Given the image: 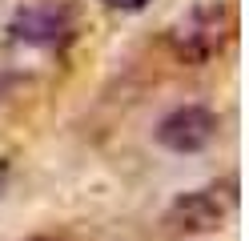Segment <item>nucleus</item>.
I'll return each instance as SVG.
<instances>
[{
    "label": "nucleus",
    "instance_id": "obj_1",
    "mask_svg": "<svg viewBox=\"0 0 249 241\" xmlns=\"http://www.w3.org/2000/svg\"><path fill=\"white\" fill-rule=\"evenodd\" d=\"M229 37H233V12L225 4H201L173 28V48L181 60L201 64L221 53Z\"/></svg>",
    "mask_w": 249,
    "mask_h": 241
},
{
    "label": "nucleus",
    "instance_id": "obj_2",
    "mask_svg": "<svg viewBox=\"0 0 249 241\" xmlns=\"http://www.w3.org/2000/svg\"><path fill=\"white\" fill-rule=\"evenodd\" d=\"M217 133V117L201 105H185V109H173L169 117L157 125V141L165 145L169 153H197L205 149Z\"/></svg>",
    "mask_w": 249,
    "mask_h": 241
},
{
    "label": "nucleus",
    "instance_id": "obj_3",
    "mask_svg": "<svg viewBox=\"0 0 249 241\" xmlns=\"http://www.w3.org/2000/svg\"><path fill=\"white\" fill-rule=\"evenodd\" d=\"M69 28H72V20L60 4H28L12 16V37L24 44H44V48L65 44Z\"/></svg>",
    "mask_w": 249,
    "mask_h": 241
},
{
    "label": "nucleus",
    "instance_id": "obj_4",
    "mask_svg": "<svg viewBox=\"0 0 249 241\" xmlns=\"http://www.w3.org/2000/svg\"><path fill=\"white\" fill-rule=\"evenodd\" d=\"M221 205H217L213 193H185V197L173 201V209H169L165 225L173 233H213L217 225H221Z\"/></svg>",
    "mask_w": 249,
    "mask_h": 241
},
{
    "label": "nucleus",
    "instance_id": "obj_5",
    "mask_svg": "<svg viewBox=\"0 0 249 241\" xmlns=\"http://www.w3.org/2000/svg\"><path fill=\"white\" fill-rule=\"evenodd\" d=\"M108 8H124V12H137V8H145L149 0H105Z\"/></svg>",
    "mask_w": 249,
    "mask_h": 241
}]
</instances>
